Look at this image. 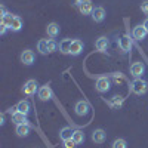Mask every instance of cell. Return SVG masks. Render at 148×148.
I'll list each match as a JSON object with an SVG mask.
<instances>
[{"instance_id":"30","label":"cell","mask_w":148,"mask_h":148,"mask_svg":"<svg viewBox=\"0 0 148 148\" xmlns=\"http://www.w3.org/2000/svg\"><path fill=\"white\" fill-rule=\"evenodd\" d=\"M82 2H83V0H74V6H77V8H79V6L82 5Z\"/></svg>"},{"instance_id":"22","label":"cell","mask_w":148,"mask_h":148,"mask_svg":"<svg viewBox=\"0 0 148 148\" xmlns=\"http://www.w3.org/2000/svg\"><path fill=\"white\" fill-rule=\"evenodd\" d=\"M71 39H64L59 43V51L62 53H70V46H71Z\"/></svg>"},{"instance_id":"15","label":"cell","mask_w":148,"mask_h":148,"mask_svg":"<svg viewBox=\"0 0 148 148\" xmlns=\"http://www.w3.org/2000/svg\"><path fill=\"white\" fill-rule=\"evenodd\" d=\"M30 129H31L30 125H16L15 132H16V135L19 138H25V136L30 135Z\"/></svg>"},{"instance_id":"18","label":"cell","mask_w":148,"mask_h":148,"mask_svg":"<svg viewBox=\"0 0 148 148\" xmlns=\"http://www.w3.org/2000/svg\"><path fill=\"white\" fill-rule=\"evenodd\" d=\"M16 110L19 111V113L25 114V116H28L30 110H31V107H30V102H28V101H19V102L16 104Z\"/></svg>"},{"instance_id":"10","label":"cell","mask_w":148,"mask_h":148,"mask_svg":"<svg viewBox=\"0 0 148 148\" xmlns=\"http://www.w3.org/2000/svg\"><path fill=\"white\" fill-rule=\"evenodd\" d=\"M105 15H107L105 14V9L102 6H96L93 9V12H92V19L95 22H102L105 19Z\"/></svg>"},{"instance_id":"8","label":"cell","mask_w":148,"mask_h":148,"mask_svg":"<svg viewBox=\"0 0 148 148\" xmlns=\"http://www.w3.org/2000/svg\"><path fill=\"white\" fill-rule=\"evenodd\" d=\"M107 139V133L104 129H95L92 132V141L95 144H104Z\"/></svg>"},{"instance_id":"13","label":"cell","mask_w":148,"mask_h":148,"mask_svg":"<svg viewBox=\"0 0 148 148\" xmlns=\"http://www.w3.org/2000/svg\"><path fill=\"white\" fill-rule=\"evenodd\" d=\"M119 46L123 52H129L130 49H132V40H130V37L129 36H121L120 39H119Z\"/></svg>"},{"instance_id":"31","label":"cell","mask_w":148,"mask_h":148,"mask_svg":"<svg viewBox=\"0 0 148 148\" xmlns=\"http://www.w3.org/2000/svg\"><path fill=\"white\" fill-rule=\"evenodd\" d=\"M142 25H144V27H145V30L148 31V18H147V19L144 21V24H142Z\"/></svg>"},{"instance_id":"9","label":"cell","mask_w":148,"mask_h":148,"mask_svg":"<svg viewBox=\"0 0 148 148\" xmlns=\"http://www.w3.org/2000/svg\"><path fill=\"white\" fill-rule=\"evenodd\" d=\"M93 9H95V8H93L92 0H83L82 5L79 6V10H80L82 15H92Z\"/></svg>"},{"instance_id":"29","label":"cell","mask_w":148,"mask_h":148,"mask_svg":"<svg viewBox=\"0 0 148 148\" xmlns=\"http://www.w3.org/2000/svg\"><path fill=\"white\" fill-rule=\"evenodd\" d=\"M6 28H8L6 25H3V24H0V34H2V36L6 33Z\"/></svg>"},{"instance_id":"12","label":"cell","mask_w":148,"mask_h":148,"mask_svg":"<svg viewBox=\"0 0 148 148\" xmlns=\"http://www.w3.org/2000/svg\"><path fill=\"white\" fill-rule=\"evenodd\" d=\"M59 31H61L59 24H56V22H51V24H47V27H46V33H47V36L51 37V39H55L56 36H59Z\"/></svg>"},{"instance_id":"25","label":"cell","mask_w":148,"mask_h":148,"mask_svg":"<svg viewBox=\"0 0 148 148\" xmlns=\"http://www.w3.org/2000/svg\"><path fill=\"white\" fill-rule=\"evenodd\" d=\"M12 19H14V15L9 14V12H6L5 15H2V24H3V25H6L8 28H9V25H10Z\"/></svg>"},{"instance_id":"17","label":"cell","mask_w":148,"mask_h":148,"mask_svg":"<svg viewBox=\"0 0 148 148\" xmlns=\"http://www.w3.org/2000/svg\"><path fill=\"white\" fill-rule=\"evenodd\" d=\"M108 45H110V42H108V39L107 37H99V39L96 40V43H95V46H96V49L99 52H104V51H107V47H108Z\"/></svg>"},{"instance_id":"28","label":"cell","mask_w":148,"mask_h":148,"mask_svg":"<svg viewBox=\"0 0 148 148\" xmlns=\"http://www.w3.org/2000/svg\"><path fill=\"white\" fill-rule=\"evenodd\" d=\"M141 10L145 15H148V0H144V2L141 3Z\"/></svg>"},{"instance_id":"27","label":"cell","mask_w":148,"mask_h":148,"mask_svg":"<svg viewBox=\"0 0 148 148\" xmlns=\"http://www.w3.org/2000/svg\"><path fill=\"white\" fill-rule=\"evenodd\" d=\"M76 141H74L73 138H70V139H65L64 141V148H76Z\"/></svg>"},{"instance_id":"6","label":"cell","mask_w":148,"mask_h":148,"mask_svg":"<svg viewBox=\"0 0 148 148\" xmlns=\"http://www.w3.org/2000/svg\"><path fill=\"white\" fill-rule=\"evenodd\" d=\"M34 59H36V55H34L33 51H30V49L22 51V53H21V62L24 65H33L34 64Z\"/></svg>"},{"instance_id":"14","label":"cell","mask_w":148,"mask_h":148,"mask_svg":"<svg viewBox=\"0 0 148 148\" xmlns=\"http://www.w3.org/2000/svg\"><path fill=\"white\" fill-rule=\"evenodd\" d=\"M76 113L79 114V116H86L88 114V111H89V104L86 102V101H79L77 104H76Z\"/></svg>"},{"instance_id":"3","label":"cell","mask_w":148,"mask_h":148,"mask_svg":"<svg viewBox=\"0 0 148 148\" xmlns=\"http://www.w3.org/2000/svg\"><path fill=\"white\" fill-rule=\"evenodd\" d=\"M52 95L53 93H52V89L49 84L42 86V88H39V90H37V96H39L40 101H49L52 98Z\"/></svg>"},{"instance_id":"19","label":"cell","mask_w":148,"mask_h":148,"mask_svg":"<svg viewBox=\"0 0 148 148\" xmlns=\"http://www.w3.org/2000/svg\"><path fill=\"white\" fill-rule=\"evenodd\" d=\"M9 28H10L12 31H19V30L22 28V19H21L18 15H14V19H12Z\"/></svg>"},{"instance_id":"24","label":"cell","mask_w":148,"mask_h":148,"mask_svg":"<svg viewBox=\"0 0 148 148\" xmlns=\"http://www.w3.org/2000/svg\"><path fill=\"white\" fill-rule=\"evenodd\" d=\"M73 139L76 141L77 145L82 144V142L84 141V133H83L82 130H74V133H73Z\"/></svg>"},{"instance_id":"1","label":"cell","mask_w":148,"mask_h":148,"mask_svg":"<svg viewBox=\"0 0 148 148\" xmlns=\"http://www.w3.org/2000/svg\"><path fill=\"white\" fill-rule=\"evenodd\" d=\"M147 90H148V83H147V80H144V79H135L132 83H130V92H133L135 95H144V93H147Z\"/></svg>"},{"instance_id":"23","label":"cell","mask_w":148,"mask_h":148,"mask_svg":"<svg viewBox=\"0 0 148 148\" xmlns=\"http://www.w3.org/2000/svg\"><path fill=\"white\" fill-rule=\"evenodd\" d=\"M111 148H127V142H126V139H123V138H117V139H114Z\"/></svg>"},{"instance_id":"2","label":"cell","mask_w":148,"mask_h":148,"mask_svg":"<svg viewBox=\"0 0 148 148\" xmlns=\"http://www.w3.org/2000/svg\"><path fill=\"white\" fill-rule=\"evenodd\" d=\"M95 88L98 92H101V93H105L110 90L111 88V83H110V79L107 76H101V77H98L96 79V84H95Z\"/></svg>"},{"instance_id":"21","label":"cell","mask_w":148,"mask_h":148,"mask_svg":"<svg viewBox=\"0 0 148 148\" xmlns=\"http://www.w3.org/2000/svg\"><path fill=\"white\" fill-rule=\"evenodd\" d=\"M73 133H74V130H73L70 126H65V127L61 129V132H59V136H61V139H62V141H65V139L73 138Z\"/></svg>"},{"instance_id":"5","label":"cell","mask_w":148,"mask_h":148,"mask_svg":"<svg viewBox=\"0 0 148 148\" xmlns=\"http://www.w3.org/2000/svg\"><path fill=\"white\" fill-rule=\"evenodd\" d=\"M36 90H39V84H37V80H34V79L25 82V84H24V88H22V92L25 95H28V96L34 95Z\"/></svg>"},{"instance_id":"20","label":"cell","mask_w":148,"mask_h":148,"mask_svg":"<svg viewBox=\"0 0 148 148\" xmlns=\"http://www.w3.org/2000/svg\"><path fill=\"white\" fill-rule=\"evenodd\" d=\"M37 51L42 55H47L49 53V47H47V39H40L37 43Z\"/></svg>"},{"instance_id":"7","label":"cell","mask_w":148,"mask_h":148,"mask_svg":"<svg viewBox=\"0 0 148 148\" xmlns=\"http://www.w3.org/2000/svg\"><path fill=\"white\" fill-rule=\"evenodd\" d=\"M83 52V42L79 40V39H74L71 42V46H70V53L68 55H73V56H77Z\"/></svg>"},{"instance_id":"26","label":"cell","mask_w":148,"mask_h":148,"mask_svg":"<svg viewBox=\"0 0 148 148\" xmlns=\"http://www.w3.org/2000/svg\"><path fill=\"white\" fill-rule=\"evenodd\" d=\"M47 47H49V53H52V52L58 51L59 45L56 43V40H55V39H49V40H47Z\"/></svg>"},{"instance_id":"16","label":"cell","mask_w":148,"mask_h":148,"mask_svg":"<svg viewBox=\"0 0 148 148\" xmlns=\"http://www.w3.org/2000/svg\"><path fill=\"white\" fill-rule=\"evenodd\" d=\"M12 121H14L15 125H30L28 120H27V116L19 113V111H16V113L12 116Z\"/></svg>"},{"instance_id":"32","label":"cell","mask_w":148,"mask_h":148,"mask_svg":"<svg viewBox=\"0 0 148 148\" xmlns=\"http://www.w3.org/2000/svg\"><path fill=\"white\" fill-rule=\"evenodd\" d=\"M0 125H5V116H0Z\"/></svg>"},{"instance_id":"11","label":"cell","mask_w":148,"mask_h":148,"mask_svg":"<svg viewBox=\"0 0 148 148\" xmlns=\"http://www.w3.org/2000/svg\"><path fill=\"white\" fill-rule=\"evenodd\" d=\"M148 34V31L145 30V27L144 25H136V27H133V30H132V36H133V39H136V40H142V39H145V36Z\"/></svg>"},{"instance_id":"4","label":"cell","mask_w":148,"mask_h":148,"mask_svg":"<svg viewBox=\"0 0 148 148\" xmlns=\"http://www.w3.org/2000/svg\"><path fill=\"white\" fill-rule=\"evenodd\" d=\"M144 71H145V65H144V62H141V61H136V62H133L130 65V74L135 79H139L144 74Z\"/></svg>"}]
</instances>
